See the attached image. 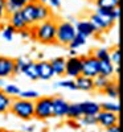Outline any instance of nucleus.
Instances as JSON below:
<instances>
[{"mask_svg": "<svg viewBox=\"0 0 123 132\" xmlns=\"http://www.w3.org/2000/svg\"><path fill=\"white\" fill-rule=\"evenodd\" d=\"M56 32H57V21L53 19L41 21L30 27L32 38L44 45H50L56 42Z\"/></svg>", "mask_w": 123, "mask_h": 132, "instance_id": "obj_1", "label": "nucleus"}, {"mask_svg": "<svg viewBox=\"0 0 123 132\" xmlns=\"http://www.w3.org/2000/svg\"><path fill=\"white\" fill-rule=\"evenodd\" d=\"M9 111L21 120H30L35 118V102L23 98H16L12 101Z\"/></svg>", "mask_w": 123, "mask_h": 132, "instance_id": "obj_2", "label": "nucleus"}, {"mask_svg": "<svg viewBox=\"0 0 123 132\" xmlns=\"http://www.w3.org/2000/svg\"><path fill=\"white\" fill-rule=\"evenodd\" d=\"M75 27L70 21H57V32H56V42L60 45L68 46L75 36Z\"/></svg>", "mask_w": 123, "mask_h": 132, "instance_id": "obj_3", "label": "nucleus"}, {"mask_svg": "<svg viewBox=\"0 0 123 132\" xmlns=\"http://www.w3.org/2000/svg\"><path fill=\"white\" fill-rule=\"evenodd\" d=\"M35 118L39 120H48L53 118L52 96H39L35 101Z\"/></svg>", "mask_w": 123, "mask_h": 132, "instance_id": "obj_4", "label": "nucleus"}, {"mask_svg": "<svg viewBox=\"0 0 123 132\" xmlns=\"http://www.w3.org/2000/svg\"><path fill=\"white\" fill-rule=\"evenodd\" d=\"M82 70H81V75L89 77V78H95L99 74V61L93 56H82Z\"/></svg>", "mask_w": 123, "mask_h": 132, "instance_id": "obj_5", "label": "nucleus"}, {"mask_svg": "<svg viewBox=\"0 0 123 132\" xmlns=\"http://www.w3.org/2000/svg\"><path fill=\"white\" fill-rule=\"evenodd\" d=\"M81 70H82L81 57L74 56V57H69L66 60V65H65V75L66 77H69L70 79H75L77 77L81 75Z\"/></svg>", "mask_w": 123, "mask_h": 132, "instance_id": "obj_6", "label": "nucleus"}, {"mask_svg": "<svg viewBox=\"0 0 123 132\" xmlns=\"http://www.w3.org/2000/svg\"><path fill=\"white\" fill-rule=\"evenodd\" d=\"M95 119H97V124L105 129L109 127H113L115 124H119V115L115 112L105 111V110H101L95 115Z\"/></svg>", "mask_w": 123, "mask_h": 132, "instance_id": "obj_7", "label": "nucleus"}, {"mask_svg": "<svg viewBox=\"0 0 123 132\" xmlns=\"http://www.w3.org/2000/svg\"><path fill=\"white\" fill-rule=\"evenodd\" d=\"M89 20H90L91 23H93V25L95 27L97 35H101V33L109 30L110 28H113L114 24H115V21L109 20V19H106V17H103V16H101V15H98L97 12L90 13V16H89Z\"/></svg>", "mask_w": 123, "mask_h": 132, "instance_id": "obj_8", "label": "nucleus"}, {"mask_svg": "<svg viewBox=\"0 0 123 132\" xmlns=\"http://www.w3.org/2000/svg\"><path fill=\"white\" fill-rule=\"evenodd\" d=\"M21 13L25 20L28 27H33L37 24V7L36 2L33 3H25V5L21 8Z\"/></svg>", "mask_w": 123, "mask_h": 132, "instance_id": "obj_9", "label": "nucleus"}, {"mask_svg": "<svg viewBox=\"0 0 123 132\" xmlns=\"http://www.w3.org/2000/svg\"><path fill=\"white\" fill-rule=\"evenodd\" d=\"M52 108L53 116L56 118H66L69 108V102H66L62 96H52Z\"/></svg>", "mask_w": 123, "mask_h": 132, "instance_id": "obj_10", "label": "nucleus"}, {"mask_svg": "<svg viewBox=\"0 0 123 132\" xmlns=\"http://www.w3.org/2000/svg\"><path fill=\"white\" fill-rule=\"evenodd\" d=\"M36 71H37L39 79L41 81H50L54 77V73H53V69H52L49 61L42 60V61L36 62Z\"/></svg>", "mask_w": 123, "mask_h": 132, "instance_id": "obj_11", "label": "nucleus"}, {"mask_svg": "<svg viewBox=\"0 0 123 132\" xmlns=\"http://www.w3.org/2000/svg\"><path fill=\"white\" fill-rule=\"evenodd\" d=\"M13 65H15V60L0 56V78L7 79L13 75Z\"/></svg>", "mask_w": 123, "mask_h": 132, "instance_id": "obj_12", "label": "nucleus"}, {"mask_svg": "<svg viewBox=\"0 0 123 132\" xmlns=\"http://www.w3.org/2000/svg\"><path fill=\"white\" fill-rule=\"evenodd\" d=\"M74 27H75L77 33H80V35H82L85 37H91V36L97 35V29L90 20H80Z\"/></svg>", "mask_w": 123, "mask_h": 132, "instance_id": "obj_13", "label": "nucleus"}, {"mask_svg": "<svg viewBox=\"0 0 123 132\" xmlns=\"http://www.w3.org/2000/svg\"><path fill=\"white\" fill-rule=\"evenodd\" d=\"M75 86H77V90H81L85 93H90L94 91V81L93 78H89V77L85 75H80L74 79Z\"/></svg>", "mask_w": 123, "mask_h": 132, "instance_id": "obj_14", "label": "nucleus"}, {"mask_svg": "<svg viewBox=\"0 0 123 132\" xmlns=\"http://www.w3.org/2000/svg\"><path fill=\"white\" fill-rule=\"evenodd\" d=\"M7 20H8V24L12 25L16 30L24 29V28L28 27L27 23H25V20H24V17H23L21 11H17V12H15V13H11V15L7 17Z\"/></svg>", "mask_w": 123, "mask_h": 132, "instance_id": "obj_15", "label": "nucleus"}, {"mask_svg": "<svg viewBox=\"0 0 123 132\" xmlns=\"http://www.w3.org/2000/svg\"><path fill=\"white\" fill-rule=\"evenodd\" d=\"M49 62H50V66L53 69L54 75H57V77L65 75V65H66L65 57H56V58H52Z\"/></svg>", "mask_w": 123, "mask_h": 132, "instance_id": "obj_16", "label": "nucleus"}, {"mask_svg": "<svg viewBox=\"0 0 123 132\" xmlns=\"http://www.w3.org/2000/svg\"><path fill=\"white\" fill-rule=\"evenodd\" d=\"M21 74H24L32 82L39 81L37 71H36V62L35 61H27L25 65L23 66V69H21Z\"/></svg>", "mask_w": 123, "mask_h": 132, "instance_id": "obj_17", "label": "nucleus"}, {"mask_svg": "<svg viewBox=\"0 0 123 132\" xmlns=\"http://www.w3.org/2000/svg\"><path fill=\"white\" fill-rule=\"evenodd\" d=\"M99 74L103 77H107V78L114 77L115 75V65L110 60L99 61Z\"/></svg>", "mask_w": 123, "mask_h": 132, "instance_id": "obj_18", "label": "nucleus"}, {"mask_svg": "<svg viewBox=\"0 0 123 132\" xmlns=\"http://www.w3.org/2000/svg\"><path fill=\"white\" fill-rule=\"evenodd\" d=\"M36 7H37V23L52 19V8H49V5H47L45 3L36 2Z\"/></svg>", "mask_w": 123, "mask_h": 132, "instance_id": "obj_19", "label": "nucleus"}, {"mask_svg": "<svg viewBox=\"0 0 123 132\" xmlns=\"http://www.w3.org/2000/svg\"><path fill=\"white\" fill-rule=\"evenodd\" d=\"M81 108H82V114H83V115H93V116H95V115L101 111L99 103L91 102V101L81 102Z\"/></svg>", "mask_w": 123, "mask_h": 132, "instance_id": "obj_20", "label": "nucleus"}, {"mask_svg": "<svg viewBox=\"0 0 123 132\" xmlns=\"http://www.w3.org/2000/svg\"><path fill=\"white\" fill-rule=\"evenodd\" d=\"M82 108H81V103H69V108H68V114L66 118L72 119V120H80L82 118Z\"/></svg>", "mask_w": 123, "mask_h": 132, "instance_id": "obj_21", "label": "nucleus"}, {"mask_svg": "<svg viewBox=\"0 0 123 132\" xmlns=\"http://www.w3.org/2000/svg\"><path fill=\"white\" fill-rule=\"evenodd\" d=\"M25 5L24 0H5V13L7 16H9L11 13H15L17 11H21Z\"/></svg>", "mask_w": 123, "mask_h": 132, "instance_id": "obj_22", "label": "nucleus"}, {"mask_svg": "<svg viewBox=\"0 0 123 132\" xmlns=\"http://www.w3.org/2000/svg\"><path fill=\"white\" fill-rule=\"evenodd\" d=\"M12 101H13V98H11L4 91L0 90V114L9 112V108H11V104H12Z\"/></svg>", "mask_w": 123, "mask_h": 132, "instance_id": "obj_23", "label": "nucleus"}, {"mask_svg": "<svg viewBox=\"0 0 123 132\" xmlns=\"http://www.w3.org/2000/svg\"><path fill=\"white\" fill-rule=\"evenodd\" d=\"M102 93H105L111 99H118L119 98V85H118V82L110 81V83L105 87V90Z\"/></svg>", "mask_w": 123, "mask_h": 132, "instance_id": "obj_24", "label": "nucleus"}, {"mask_svg": "<svg viewBox=\"0 0 123 132\" xmlns=\"http://www.w3.org/2000/svg\"><path fill=\"white\" fill-rule=\"evenodd\" d=\"M93 81H94V90L103 91V90H105V87L110 83L111 78H107V77H103V75L98 74L95 78H93Z\"/></svg>", "mask_w": 123, "mask_h": 132, "instance_id": "obj_25", "label": "nucleus"}, {"mask_svg": "<svg viewBox=\"0 0 123 132\" xmlns=\"http://www.w3.org/2000/svg\"><path fill=\"white\" fill-rule=\"evenodd\" d=\"M97 8H106V9H114L119 7L120 0H94Z\"/></svg>", "mask_w": 123, "mask_h": 132, "instance_id": "obj_26", "label": "nucleus"}, {"mask_svg": "<svg viewBox=\"0 0 123 132\" xmlns=\"http://www.w3.org/2000/svg\"><path fill=\"white\" fill-rule=\"evenodd\" d=\"M0 29H2V37H3L5 41H12L13 37H15V35L17 33V30H16L12 25H9V24L3 25Z\"/></svg>", "mask_w": 123, "mask_h": 132, "instance_id": "obj_27", "label": "nucleus"}, {"mask_svg": "<svg viewBox=\"0 0 123 132\" xmlns=\"http://www.w3.org/2000/svg\"><path fill=\"white\" fill-rule=\"evenodd\" d=\"M86 41H87V37H85V36L80 35V33H75L74 38L72 40V42L69 44L68 46H69L70 49H74V50H77L78 48H81V46L86 45Z\"/></svg>", "mask_w": 123, "mask_h": 132, "instance_id": "obj_28", "label": "nucleus"}, {"mask_svg": "<svg viewBox=\"0 0 123 132\" xmlns=\"http://www.w3.org/2000/svg\"><path fill=\"white\" fill-rule=\"evenodd\" d=\"M101 110H105V111H110V112H115L119 114L120 111V106L118 102H103V103H99Z\"/></svg>", "mask_w": 123, "mask_h": 132, "instance_id": "obj_29", "label": "nucleus"}, {"mask_svg": "<svg viewBox=\"0 0 123 132\" xmlns=\"http://www.w3.org/2000/svg\"><path fill=\"white\" fill-rule=\"evenodd\" d=\"M91 54H93V56H94L98 61L109 60V57H110V49H109V48H98V49H95Z\"/></svg>", "mask_w": 123, "mask_h": 132, "instance_id": "obj_30", "label": "nucleus"}, {"mask_svg": "<svg viewBox=\"0 0 123 132\" xmlns=\"http://www.w3.org/2000/svg\"><path fill=\"white\" fill-rule=\"evenodd\" d=\"M40 96V93L36 90H25V91H20L17 98H23V99H28V101H33L35 102L36 99Z\"/></svg>", "mask_w": 123, "mask_h": 132, "instance_id": "obj_31", "label": "nucleus"}, {"mask_svg": "<svg viewBox=\"0 0 123 132\" xmlns=\"http://www.w3.org/2000/svg\"><path fill=\"white\" fill-rule=\"evenodd\" d=\"M3 91L7 94V95H9L11 98H17V95H19V93L21 91L19 87L16 86V85H4V87H3Z\"/></svg>", "mask_w": 123, "mask_h": 132, "instance_id": "obj_32", "label": "nucleus"}, {"mask_svg": "<svg viewBox=\"0 0 123 132\" xmlns=\"http://www.w3.org/2000/svg\"><path fill=\"white\" fill-rule=\"evenodd\" d=\"M80 124L81 126H85V127L97 126V119L93 115H82V118L80 119Z\"/></svg>", "mask_w": 123, "mask_h": 132, "instance_id": "obj_33", "label": "nucleus"}, {"mask_svg": "<svg viewBox=\"0 0 123 132\" xmlns=\"http://www.w3.org/2000/svg\"><path fill=\"white\" fill-rule=\"evenodd\" d=\"M54 87H62V89H68V90H77V86L74 79H65V81H60L54 85Z\"/></svg>", "mask_w": 123, "mask_h": 132, "instance_id": "obj_34", "label": "nucleus"}, {"mask_svg": "<svg viewBox=\"0 0 123 132\" xmlns=\"http://www.w3.org/2000/svg\"><path fill=\"white\" fill-rule=\"evenodd\" d=\"M95 12H97L98 15L103 16V17H106V19H109V20H113V21H115V23H117V19H115V16H114V11H113V9L97 8V9H95Z\"/></svg>", "mask_w": 123, "mask_h": 132, "instance_id": "obj_35", "label": "nucleus"}, {"mask_svg": "<svg viewBox=\"0 0 123 132\" xmlns=\"http://www.w3.org/2000/svg\"><path fill=\"white\" fill-rule=\"evenodd\" d=\"M109 60L113 62L115 66L119 65V63H120V49H119V48H115V49H113V50H110V57H109Z\"/></svg>", "mask_w": 123, "mask_h": 132, "instance_id": "obj_36", "label": "nucleus"}, {"mask_svg": "<svg viewBox=\"0 0 123 132\" xmlns=\"http://www.w3.org/2000/svg\"><path fill=\"white\" fill-rule=\"evenodd\" d=\"M27 60L25 58H17L15 60V65H13V75H20L21 74V69H23V66L25 65Z\"/></svg>", "mask_w": 123, "mask_h": 132, "instance_id": "obj_37", "label": "nucleus"}, {"mask_svg": "<svg viewBox=\"0 0 123 132\" xmlns=\"http://www.w3.org/2000/svg\"><path fill=\"white\" fill-rule=\"evenodd\" d=\"M17 33L20 35V37L23 38V40H29V38H32V36H30V27H27V28H24V29H20V30H17Z\"/></svg>", "mask_w": 123, "mask_h": 132, "instance_id": "obj_38", "label": "nucleus"}, {"mask_svg": "<svg viewBox=\"0 0 123 132\" xmlns=\"http://www.w3.org/2000/svg\"><path fill=\"white\" fill-rule=\"evenodd\" d=\"M7 13H5V0H0V23L7 20Z\"/></svg>", "mask_w": 123, "mask_h": 132, "instance_id": "obj_39", "label": "nucleus"}, {"mask_svg": "<svg viewBox=\"0 0 123 132\" xmlns=\"http://www.w3.org/2000/svg\"><path fill=\"white\" fill-rule=\"evenodd\" d=\"M47 3L49 4V8H53V9H58V8H61L62 0H48Z\"/></svg>", "mask_w": 123, "mask_h": 132, "instance_id": "obj_40", "label": "nucleus"}, {"mask_svg": "<svg viewBox=\"0 0 123 132\" xmlns=\"http://www.w3.org/2000/svg\"><path fill=\"white\" fill-rule=\"evenodd\" d=\"M68 124H69V127L75 128V129L81 127V124H80V123H77V120H72V119H69V120H68Z\"/></svg>", "mask_w": 123, "mask_h": 132, "instance_id": "obj_41", "label": "nucleus"}, {"mask_svg": "<svg viewBox=\"0 0 123 132\" xmlns=\"http://www.w3.org/2000/svg\"><path fill=\"white\" fill-rule=\"evenodd\" d=\"M106 132H120V127H119V124H115L113 127L106 128Z\"/></svg>", "mask_w": 123, "mask_h": 132, "instance_id": "obj_42", "label": "nucleus"}, {"mask_svg": "<svg viewBox=\"0 0 123 132\" xmlns=\"http://www.w3.org/2000/svg\"><path fill=\"white\" fill-rule=\"evenodd\" d=\"M33 131H35V126H32V124L24 128V132H33Z\"/></svg>", "mask_w": 123, "mask_h": 132, "instance_id": "obj_43", "label": "nucleus"}, {"mask_svg": "<svg viewBox=\"0 0 123 132\" xmlns=\"http://www.w3.org/2000/svg\"><path fill=\"white\" fill-rule=\"evenodd\" d=\"M115 74H117V77H119V74H120V68H119V65L115 66Z\"/></svg>", "mask_w": 123, "mask_h": 132, "instance_id": "obj_44", "label": "nucleus"}, {"mask_svg": "<svg viewBox=\"0 0 123 132\" xmlns=\"http://www.w3.org/2000/svg\"><path fill=\"white\" fill-rule=\"evenodd\" d=\"M69 54H70V57H74V56H77V50H74V49H70Z\"/></svg>", "mask_w": 123, "mask_h": 132, "instance_id": "obj_45", "label": "nucleus"}, {"mask_svg": "<svg viewBox=\"0 0 123 132\" xmlns=\"http://www.w3.org/2000/svg\"><path fill=\"white\" fill-rule=\"evenodd\" d=\"M4 85H5L4 79H3V78H0V89H2V87H4Z\"/></svg>", "mask_w": 123, "mask_h": 132, "instance_id": "obj_46", "label": "nucleus"}, {"mask_svg": "<svg viewBox=\"0 0 123 132\" xmlns=\"http://www.w3.org/2000/svg\"><path fill=\"white\" fill-rule=\"evenodd\" d=\"M37 58L39 60H44V53H39L37 54Z\"/></svg>", "mask_w": 123, "mask_h": 132, "instance_id": "obj_47", "label": "nucleus"}, {"mask_svg": "<svg viewBox=\"0 0 123 132\" xmlns=\"http://www.w3.org/2000/svg\"><path fill=\"white\" fill-rule=\"evenodd\" d=\"M36 2H39V3H45V4H47L48 0H36Z\"/></svg>", "mask_w": 123, "mask_h": 132, "instance_id": "obj_48", "label": "nucleus"}, {"mask_svg": "<svg viewBox=\"0 0 123 132\" xmlns=\"http://www.w3.org/2000/svg\"><path fill=\"white\" fill-rule=\"evenodd\" d=\"M25 3H33V2H36V0H24Z\"/></svg>", "mask_w": 123, "mask_h": 132, "instance_id": "obj_49", "label": "nucleus"}, {"mask_svg": "<svg viewBox=\"0 0 123 132\" xmlns=\"http://www.w3.org/2000/svg\"><path fill=\"white\" fill-rule=\"evenodd\" d=\"M0 132H7V131H4V129H2V128H0Z\"/></svg>", "mask_w": 123, "mask_h": 132, "instance_id": "obj_50", "label": "nucleus"}, {"mask_svg": "<svg viewBox=\"0 0 123 132\" xmlns=\"http://www.w3.org/2000/svg\"><path fill=\"white\" fill-rule=\"evenodd\" d=\"M0 28H2V23H0Z\"/></svg>", "mask_w": 123, "mask_h": 132, "instance_id": "obj_51", "label": "nucleus"}]
</instances>
